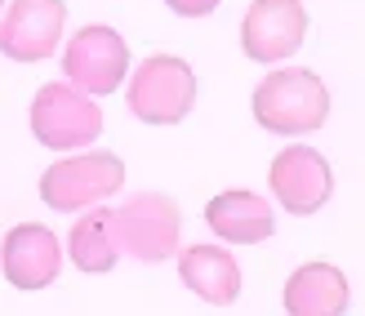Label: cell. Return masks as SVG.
<instances>
[{
	"label": "cell",
	"mask_w": 365,
	"mask_h": 316,
	"mask_svg": "<svg viewBox=\"0 0 365 316\" xmlns=\"http://www.w3.org/2000/svg\"><path fill=\"white\" fill-rule=\"evenodd\" d=\"M250 107L267 134L294 138V134H312V129L330 121V89L307 67H277L254 89Z\"/></svg>",
	"instance_id": "obj_1"
},
{
	"label": "cell",
	"mask_w": 365,
	"mask_h": 316,
	"mask_svg": "<svg viewBox=\"0 0 365 316\" xmlns=\"http://www.w3.org/2000/svg\"><path fill=\"white\" fill-rule=\"evenodd\" d=\"M112 236L138 263H170L182 245V205L170 192H134L112 210Z\"/></svg>",
	"instance_id": "obj_2"
},
{
	"label": "cell",
	"mask_w": 365,
	"mask_h": 316,
	"mask_svg": "<svg viewBox=\"0 0 365 316\" xmlns=\"http://www.w3.org/2000/svg\"><path fill=\"white\" fill-rule=\"evenodd\" d=\"M125 98L143 125H178L196 107V71L174 53H152L134 67Z\"/></svg>",
	"instance_id": "obj_3"
},
{
	"label": "cell",
	"mask_w": 365,
	"mask_h": 316,
	"mask_svg": "<svg viewBox=\"0 0 365 316\" xmlns=\"http://www.w3.org/2000/svg\"><path fill=\"white\" fill-rule=\"evenodd\" d=\"M120 188H125V160L116 152L63 156L41 174V200L49 210H58V214L94 210Z\"/></svg>",
	"instance_id": "obj_4"
},
{
	"label": "cell",
	"mask_w": 365,
	"mask_h": 316,
	"mask_svg": "<svg viewBox=\"0 0 365 316\" xmlns=\"http://www.w3.org/2000/svg\"><path fill=\"white\" fill-rule=\"evenodd\" d=\"M31 134L49 152H76V147H89L103 134V111L76 85L49 81L31 98Z\"/></svg>",
	"instance_id": "obj_5"
},
{
	"label": "cell",
	"mask_w": 365,
	"mask_h": 316,
	"mask_svg": "<svg viewBox=\"0 0 365 316\" xmlns=\"http://www.w3.org/2000/svg\"><path fill=\"white\" fill-rule=\"evenodd\" d=\"M63 76H67V85H76L89 98L120 89L125 76H130V45H125V36L103 23L81 27L63 49Z\"/></svg>",
	"instance_id": "obj_6"
},
{
	"label": "cell",
	"mask_w": 365,
	"mask_h": 316,
	"mask_svg": "<svg viewBox=\"0 0 365 316\" xmlns=\"http://www.w3.org/2000/svg\"><path fill=\"white\" fill-rule=\"evenodd\" d=\"M267 183H272V192H277L281 205L289 214H299V218L317 214L325 200L334 196L330 160L307 143H289L285 152H277V160H272V170H267Z\"/></svg>",
	"instance_id": "obj_7"
},
{
	"label": "cell",
	"mask_w": 365,
	"mask_h": 316,
	"mask_svg": "<svg viewBox=\"0 0 365 316\" xmlns=\"http://www.w3.org/2000/svg\"><path fill=\"white\" fill-rule=\"evenodd\" d=\"M307 36L303 0H254L241 18V49L254 63H285Z\"/></svg>",
	"instance_id": "obj_8"
},
{
	"label": "cell",
	"mask_w": 365,
	"mask_h": 316,
	"mask_svg": "<svg viewBox=\"0 0 365 316\" xmlns=\"http://www.w3.org/2000/svg\"><path fill=\"white\" fill-rule=\"evenodd\" d=\"M67 5L63 0H9L0 23V53L14 63H41L63 41Z\"/></svg>",
	"instance_id": "obj_9"
},
{
	"label": "cell",
	"mask_w": 365,
	"mask_h": 316,
	"mask_svg": "<svg viewBox=\"0 0 365 316\" xmlns=\"http://www.w3.org/2000/svg\"><path fill=\"white\" fill-rule=\"evenodd\" d=\"M0 272H5V281L14 290H45L58 281L63 272V245L58 236L41 223H18L9 228L5 245H0Z\"/></svg>",
	"instance_id": "obj_10"
},
{
	"label": "cell",
	"mask_w": 365,
	"mask_h": 316,
	"mask_svg": "<svg viewBox=\"0 0 365 316\" xmlns=\"http://www.w3.org/2000/svg\"><path fill=\"white\" fill-rule=\"evenodd\" d=\"M205 223L210 232H218V240L227 245H259L277 232V214L259 192H245V188H232V192H218L210 205H205Z\"/></svg>",
	"instance_id": "obj_11"
},
{
	"label": "cell",
	"mask_w": 365,
	"mask_h": 316,
	"mask_svg": "<svg viewBox=\"0 0 365 316\" xmlns=\"http://www.w3.org/2000/svg\"><path fill=\"white\" fill-rule=\"evenodd\" d=\"M281 303H285L289 316H343L352 303V290H348V276L334 263L312 258V263H303L299 272H289Z\"/></svg>",
	"instance_id": "obj_12"
},
{
	"label": "cell",
	"mask_w": 365,
	"mask_h": 316,
	"mask_svg": "<svg viewBox=\"0 0 365 316\" xmlns=\"http://www.w3.org/2000/svg\"><path fill=\"white\" fill-rule=\"evenodd\" d=\"M178 276L196 299H205L214 307H227L241 299V267L218 245H187L178 254Z\"/></svg>",
	"instance_id": "obj_13"
},
{
	"label": "cell",
	"mask_w": 365,
	"mask_h": 316,
	"mask_svg": "<svg viewBox=\"0 0 365 316\" xmlns=\"http://www.w3.org/2000/svg\"><path fill=\"white\" fill-rule=\"evenodd\" d=\"M67 254H71V263H76L81 272L89 276H103V272H112L116 267V236H112V210H85L76 218V228L67 232Z\"/></svg>",
	"instance_id": "obj_14"
},
{
	"label": "cell",
	"mask_w": 365,
	"mask_h": 316,
	"mask_svg": "<svg viewBox=\"0 0 365 316\" xmlns=\"http://www.w3.org/2000/svg\"><path fill=\"white\" fill-rule=\"evenodd\" d=\"M165 5L174 9V14H182V18H205V14H214L223 0H165Z\"/></svg>",
	"instance_id": "obj_15"
},
{
	"label": "cell",
	"mask_w": 365,
	"mask_h": 316,
	"mask_svg": "<svg viewBox=\"0 0 365 316\" xmlns=\"http://www.w3.org/2000/svg\"><path fill=\"white\" fill-rule=\"evenodd\" d=\"M0 18H5V0H0Z\"/></svg>",
	"instance_id": "obj_16"
}]
</instances>
